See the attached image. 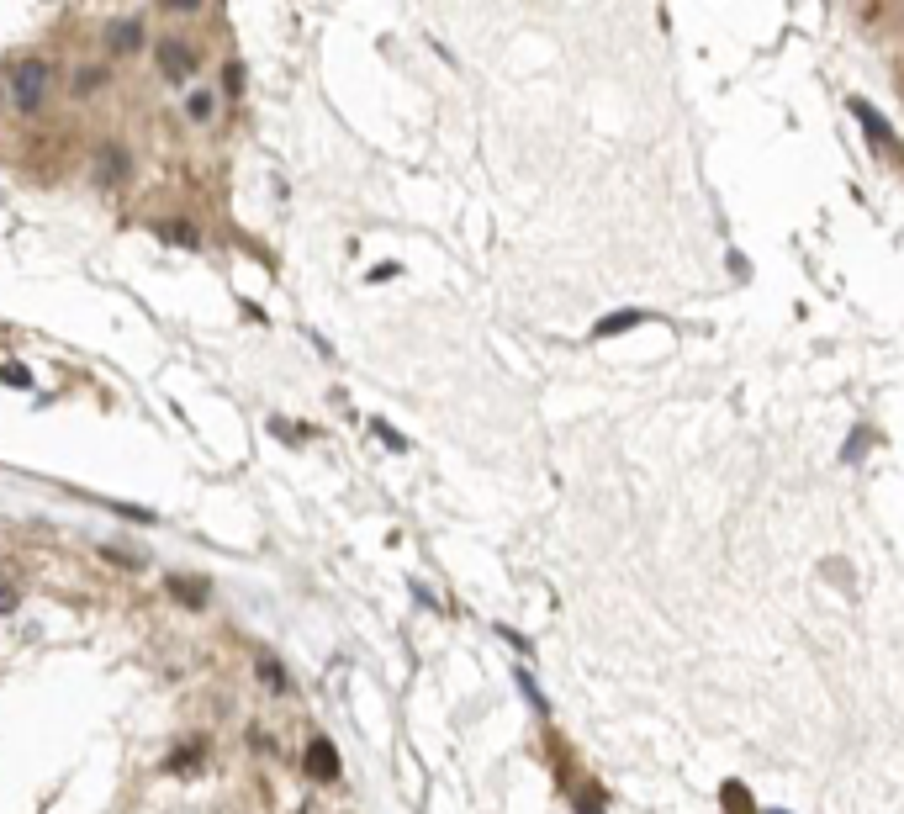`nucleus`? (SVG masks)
Here are the masks:
<instances>
[{
  "label": "nucleus",
  "instance_id": "f257e3e1",
  "mask_svg": "<svg viewBox=\"0 0 904 814\" xmlns=\"http://www.w3.org/2000/svg\"><path fill=\"white\" fill-rule=\"evenodd\" d=\"M48 85H53L48 59H22L11 69V106L22 111V117H38L43 101H48Z\"/></svg>",
  "mask_w": 904,
  "mask_h": 814
},
{
  "label": "nucleus",
  "instance_id": "9b49d317",
  "mask_svg": "<svg viewBox=\"0 0 904 814\" xmlns=\"http://www.w3.org/2000/svg\"><path fill=\"white\" fill-rule=\"evenodd\" d=\"M635 323H640V312H614V318H603V323L593 328V339H614V333L635 328Z\"/></svg>",
  "mask_w": 904,
  "mask_h": 814
},
{
  "label": "nucleus",
  "instance_id": "1a4fd4ad",
  "mask_svg": "<svg viewBox=\"0 0 904 814\" xmlns=\"http://www.w3.org/2000/svg\"><path fill=\"white\" fill-rule=\"evenodd\" d=\"M186 117H191L196 127H207V122L217 117V90H212V85H196L191 96H186Z\"/></svg>",
  "mask_w": 904,
  "mask_h": 814
},
{
  "label": "nucleus",
  "instance_id": "39448f33",
  "mask_svg": "<svg viewBox=\"0 0 904 814\" xmlns=\"http://www.w3.org/2000/svg\"><path fill=\"white\" fill-rule=\"evenodd\" d=\"M307 777H318V783H339V751L328 735H312L307 740Z\"/></svg>",
  "mask_w": 904,
  "mask_h": 814
},
{
  "label": "nucleus",
  "instance_id": "9d476101",
  "mask_svg": "<svg viewBox=\"0 0 904 814\" xmlns=\"http://www.w3.org/2000/svg\"><path fill=\"white\" fill-rule=\"evenodd\" d=\"M69 90L85 101V96H96V90H106V69L101 64H80L75 69V80H69Z\"/></svg>",
  "mask_w": 904,
  "mask_h": 814
},
{
  "label": "nucleus",
  "instance_id": "2eb2a0df",
  "mask_svg": "<svg viewBox=\"0 0 904 814\" xmlns=\"http://www.w3.org/2000/svg\"><path fill=\"white\" fill-rule=\"evenodd\" d=\"M16 603H22V592H16V587H0V614H11Z\"/></svg>",
  "mask_w": 904,
  "mask_h": 814
},
{
  "label": "nucleus",
  "instance_id": "423d86ee",
  "mask_svg": "<svg viewBox=\"0 0 904 814\" xmlns=\"http://www.w3.org/2000/svg\"><path fill=\"white\" fill-rule=\"evenodd\" d=\"M207 756H212V746H207L201 735H191V740H180V746L164 756V772H196L201 762H207Z\"/></svg>",
  "mask_w": 904,
  "mask_h": 814
},
{
  "label": "nucleus",
  "instance_id": "f03ea898",
  "mask_svg": "<svg viewBox=\"0 0 904 814\" xmlns=\"http://www.w3.org/2000/svg\"><path fill=\"white\" fill-rule=\"evenodd\" d=\"M159 74L170 85H186L191 74H196V48H191V37H159Z\"/></svg>",
  "mask_w": 904,
  "mask_h": 814
},
{
  "label": "nucleus",
  "instance_id": "4468645a",
  "mask_svg": "<svg viewBox=\"0 0 904 814\" xmlns=\"http://www.w3.org/2000/svg\"><path fill=\"white\" fill-rule=\"evenodd\" d=\"M725 814H756L751 809V793L741 783H725Z\"/></svg>",
  "mask_w": 904,
  "mask_h": 814
},
{
  "label": "nucleus",
  "instance_id": "6e6552de",
  "mask_svg": "<svg viewBox=\"0 0 904 814\" xmlns=\"http://www.w3.org/2000/svg\"><path fill=\"white\" fill-rule=\"evenodd\" d=\"M254 672H260V682L270 693H291V677H286V666L275 661L270 651H254Z\"/></svg>",
  "mask_w": 904,
  "mask_h": 814
},
{
  "label": "nucleus",
  "instance_id": "20e7f679",
  "mask_svg": "<svg viewBox=\"0 0 904 814\" xmlns=\"http://www.w3.org/2000/svg\"><path fill=\"white\" fill-rule=\"evenodd\" d=\"M852 111H857V122H862V133H867V138H873V143H878V154H889L894 164H904V148L894 143V133H889V122H883V117H878V111H873V106H867V101H852Z\"/></svg>",
  "mask_w": 904,
  "mask_h": 814
},
{
  "label": "nucleus",
  "instance_id": "f8f14e48",
  "mask_svg": "<svg viewBox=\"0 0 904 814\" xmlns=\"http://www.w3.org/2000/svg\"><path fill=\"white\" fill-rule=\"evenodd\" d=\"M170 587H175V598L186 603V608H201V603H207V598H201V592H207V587H201V582H191V577H170Z\"/></svg>",
  "mask_w": 904,
  "mask_h": 814
},
{
  "label": "nucleus",
  "instance_id": "ddd939ff",
  "mask_svg": "<svg viewBox=\"0 0 904 814\" xmlns=\"http://www.w3.org/2000/svg\"><path fill=\"white\" fill-rule=\"evenodd\" d=\"M159 233H164V238H170V244H186V249H196V244H201V233L191 228V222H164V228H159Z\"/></svg>",
  "mask_w": 904,
  "mask_h": 814
},
{
  "label": "nucleus",
  "instance_id": "7ed1b4c3",
  "mask_svg": "<svg viewBox=\"0 0 904 814\" xmlns=\"http://www.w3.org/2000/svg\"><path fill=\"white\" fill-rule=\"evenodd\" d=\"M127 175H133V154H127L122 143H101L96 148V185L112 191V185H122Z\"/></svg>",
  "mask_w": 904,
  "mask_h": 814
},
{
  "label": "nucleus",
  "instance_id": "0eeeda50",
  "mask_svg": "<svg viewBox=\"0 0 904 814\" xmlns=\"http://www.w3.org/2000/svg\"><path fill=\"white\" fill-rule=\"evenodd\" d=\"M106 48L112 53H138L143 48V22L138 16H122V22L106 27Z\"/></svg>",
  "mask_w": 904,
  "mask_h": 814
}]
</instances>
